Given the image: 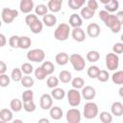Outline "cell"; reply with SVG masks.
I'll return each mask as SVG.
<instances>
[{"label": "cell", "instance_id": "obj_42", "mask_svg": "<svg viewBox=\"0 0 123 123\" xmlns=\"http://www.w3.org/2000/svg\"><path fill=\"white\" fill-rule=\"evenodd\" d=\"M20 69H21L22 73L25 74V75H30V74H32L34 72V67H33V65L30 62H24V63H22Z\"/></svg>", "mask_w": 123, "mask_h": 123}, {"label": "cell", "instance_id": "obj_39", "mask_svg": "<svg viewBox=\"0 0 123 123\" xmlns=\"http://www.w3.org/2000/svg\"><path fill=\"white\" fill-rule=\"evenodd\" d=\"M59 83H60V80L58 77H55V76H50L47 78L46 80V85L49 88H54V87H57L59 86Z\"/></svg>", "mask_w": 123, "mask_h": 123}, {"label": "cell", "instance_id": "obj_6", "mask_svg": "<svg viewBox=\"0 0 123 123\" xmlns=\"http://www.w3.org/2000/svg\"><path fill=\"white\" fill-rule=\"evenodd\" d=\"M18 16V11L15 9L4 8L1 12V19L6 24H11Z\"/></svg>", "mask_w": 123, "mask_h": 123}, {"label": "cell", "instance_id": "obj_31", "mask_svg": "<svg viewBox=\"0 0 123 123\" xmlns=\"http://www.w3.org/2000/svg\"><path fill=\"white\" fill-rule=\"evenodd\" d=\"M100 59V54L96 50H90L86 53V60L90 62H96Z\"/></svg>", "mask_w": 123, "mask_h": 123}, {"label": "cell", "instance_id": "obj_46", "mask_svg": "<svg viewBox=\"0 0 123 123\" xmlns=\"http://www.w3.org/2000/svg\"><path fill=\"white\" fill-rule=\"evenodd\" d=\"M18 43H19V37L18 36L13 35L9 38V44L12 48H13V49L18 48Z\"/></svg>", "mask_w": 123, "mask_h": 123}, {"label": "cell", "instance_id": "obj_54", "mask_svg": "<svg viewBox=\"0 0 123 123\" xmlns=\"http://www.w3.org/2000/svg\"><path fill=\"white\" fill-rule=\"evenodd\" d=\"M99 1H100V3H102V4H104V5H105V4L109 3L111 0H99Z\"/></svg>", "mask_w": 123, "mask_h": 123}, {"label": "cell", "instance_id": "obj_9", "mask_svg": "<svg viewBox=\"0 0 123 123\" xmlns=\"http://www.w3.org/2000/svg\"><path fill=\"white\" fill-rule=\"evenodd\" d=\"M66 121L68 123H79L82 119V114L78 109H70L66 111Z\"/></svg>", "mask_w": 123, "mask_h": 123}, {"label": "cell", "instance_id": "obj_18", "mask_svg": "<svg viewBox=\"0 0 123 123\" xmlns=\"http://www.w3.org/2000/svg\"><path fill=\"white\" fill-rule=\"evenodd\" d=\"M69 25L72 28H77L81 27L83 25V18L81 17L80 14L78 13H73L69 17Z\"/></svg>", "mask_w": 123, "mask_h": 123}, {"label": "cell", "instance_id": "obj_48", "mask_svg": "<svg viewBox=\"0 0 123 123\" xmlns=\"http://www.w3.org/2000/svg\"><path fill=\"white\" fill-rule=\"evenodd\" d=\"M112 51L115 54H122L123 53V43L122 42H117L112 46Z\"/></svg>", "mask_w": 123, "mask_h": 123}, {"label": "cell", "instance_id": "obj_47", "mask_svg": "<svg viewBox=\"0 0 123 123\" xmlns=\"http://www.w3.org/2000/svg\"><path fill=\"white\" fill-rule=\"evenodd\" d=\"M37 15L36 14V13H32V12H30V13H28L27 15H26V17H25V22H26V24L29 26L30 24H32L35 20H37Z\"/></svg>", "mask_w": 123, "mask_h": 123}, {"label": "cell", "instance_id": "obj_34", "mask_svg": "<svg viewBox=\"0 0 123 123\" xmlns=\"http://www.w3.org/2000/svg\"><path fill=\"white\" fill-rule=\"evenodd\" d=\"M71 86H73V88L76 89H80L85 86V80L81 77H75L73 79H71Z\"/></svg>", "mask_w": 123, "mask_h": 123}, {"label": "cell", "instance_id": "obj_10", "mask_svg": "<svg viewBox=\"0 0 123 123\" xmlns=\"http://www.w3.org/2000/svg\"><path fill=\"white\" fill-rule=\"evenodd\" d=\"M81 95L85 100H93L96 96V90L91 86H84L82 87Z\"/></svg>", "mask_w": 123, "mask_h": 123}, {"label": "cell", "instance_id": "obj_51", "mask_svg": "<svg viewBox=\"0 0 123 123\" xmlns=\"http://www.w3.org/2000/svg\"><path fill=\"white\" fill-rule=\"evenodd\" d=\"M7 43V37H5V35L0 34V48L4 47Z\"/></svg>", "mask_w": 123, "mask_h": 123}, {"label": "cell", "instance_id": "obj_13", "mask_svg": "<svg viewBox=\"0 0 123 123\" xmlns=\"http://www.w3.org/2000/svg\"><path fill=\"white\" fill-rule=\"evenodd\" d=\"M100 33H101V29H100V26L97 23H90V24L87 25L86 34L89 37H91V38L98 37L100 36Z\"/></svg>", "mask_w": 123, "mask_h": 123}, {"label": "cell", "instance_id": "obj_1", "mask_svg": "<svg viewBox=\"0 0 123 123\" xmlns=\"http://www.w3.org/2000/svg\"><path fill=\"white\" fill-rule=\"evenodd\" d=\"M104 23L107 27L111 29V31L113 34L119 33L122 27V22L115 16V14H112V13H110L107 16V18L104 20Z\"/></svg>", "mask_w": 123, "mask_h": 123}, {"label": "cell", "instance_id": "obj_19", "mask_svg": "<svg viewBox=\"0 0 123 123\" xmlns=\"http://www.w3.org/2000/svg\"><path fill=\"white\" fill-rule=\"evenodd\" d=\"M111 111L112 115L115 116H121L123 114V104L119 101L113 102L111 107Z\"/></svg>", "mask_w": 123, "mask_h": 123}, {"label": "cell", "instance_id": "obj_20", "mask_svg": "<svg viewBox=\"0 0 123 123\" xmlns=\"http://www.w3.org/2000/svg\"><path fill=\"white\" fill-rule=\"evenodd\" d=\"M65 90L63 88H61V87H54L52 88V91H51V96L53 99L55 100H62L64 97H65Z\"/></svg>", "mask_w": 123, "mask_h": 123}, {"label": "cell", "instance_id": "obj_32", "mask_svg": "<svg viewBox=\"0 0 123 123\" xmlns=\"http://www.w3.org/2000/svg\"><path fill=\"white\" fill-rule=\"evenodd\" d=\"M111 81L115 85H122L123 84V71L122 70L115 71L111 75Z\"/></svg>", "mask_w": 123, "mask_h": 123}, {"label": "cell", "instance_id": "obj_14", "mask_svg": "<svg viewBox=\"0 0 123 123\" xmlns=\"http://www.w3.org/2000/svg\"><path fill=\"white\" fill-rule=\"evenodd\" d=\"M35 8L33 0H20L19 3V10L23 13H30Z\"/></svg>", "mask_w": 123, "mask_h": 123}, {"label": "cell", "instance_id": "obj_4", "mask_svg": "<svg viewBox=\"0 0 123 123\" xmlns=\"http://www.w3.org/2000/svg\"><path fill=\"white\" fill-rule=\"evenodd\" d=\"M27 60L29 62H42L45 59V52L42 49L36 48L28 51L27 53Z\"/></svg>", "mask_w": 123, "mask_h": 123}, {"label": "cell", "instance_id": "obj_12", "mask_svg": "<svg viewBox=\"0 0 123 123\" xmlns=\"http://www.w3.org/2000/svg\"><path fill=\"white\" fill-rule=\"evenodd\" d=\"M70 32H71V37H72V38L75 41H77V42H83V41H85L86 35L85 31L81 27L73 28L72 31H70Z\"/></svg>", "mask_w": 123, "mask_h": 123}, {"label": "cell", "instance_id": "obj_37", "mask_svg": "<svg viewBox=\"0 0 123 123\" xmlns=\"http://www.w3.org/2000/svg\"><path fill=\"white\" fill-rule=\"evenodd\" d=\"M99 70H100V68L98 66H96V65H90L87 68V70H86V74H87V76L90 79H96L97 78V75L99 73Z\"/></svg>", "mask_w": 123, "mask_h": 123}, {"label": "cell", "instance_id": "obj_3", "mask_svg": "<svg viewBox=\"0 0 123 123\" xmlns=\"http://www.w3.org/2000/svg\"><path fill=\"white\" fill-rule=\"evenodd\" d=\"M99 110H98V106L96 103L94 102H87L85 107H84V111L83 114L86 119H93L98 115Z\"/></svg>", "mask_w": 123, "mask_h": 123}, {"label": "cell", "instance_id": "obj_25", "mask_svg": "<svg viewBox=\"0 0 123 123\" xmlns=\"http://www.w3.org/2000/svg\"><path fill=\"white\" fill-rule=\"evenodd\" d=\"M10 108L12 111L18 112L23 109V102L21 100H19L18 98H13V99H12V101L10 103Z\"/></svg>", "mask_w": 123, "mask_h": 123}, {"label": "cell", "instance_id": "obj_38", "mask_svg": "<svg viewBox=\"0 0 123 123\" xmlns=\"http://www.w3.org/2000/svg\"><path fill=\"white\" fill-rule=\"evenodd\" d=\"M23 109L27 112H33V111H36L37 106H36L34 100H29V101L23 102Z\"/></svg>", "mask_w": 123, "mask_h": 123}, {"label": "cell", "instance_id": "obj_41", "mask_svg": "<svg viewBox=\"0 0 123 123\" xmlns=\"http://www.w3.org/2000/svg\"><path fill=\"white\" fill-rule=\"evenodd\" d=\"M99 118L103 123H111L112 122V114L109 111H102L99 114Z\"/></svg>", "mask_w": 123, "mask_h": 123}, {"label": "cell", "instance_id": "obj_50", "mask_svg": "<svg viewBox=\"0 0 123 123\" xmlns=\"http://www.w3.org/2000/svg\"><path fill=\"white\" fill-rule=\"evenodd\" d=\"M7 71V64L5 62L0 61V74H4Z\"/></svg>", "mask_w": 123, "mask_h": 123}, {"label": "cell", "instance_id": "obj_40", "mask_svg": "<svg viewBox=\"0 0 123 123\" xmlns=\"http://www.w3.org/2000/svg\"><path fill=\"white\" fill-rule=\"evenodd\" d=\"M35 9V13L37 14V15H44V14H46L47 12H48V8H47V6L46 5H44V4H38L37 7H35L34 8Z\"/></svg>", "mask_w": 123, "mask_h": 123}, {"label": "cell", "instance_id": "obj_2", "mask_svg": "<svg viewBox=\"0 0 123 123\" xmlns=\"http://www.w3.org/2000/svg\"><path fill=\"white\" fill-rule=\"evenodd\" d=\"M70 27L66 23H61L54 32V37L59 41H64L68 38L70 34Z\"/></svg>", "mask_w": 123, "mask_h": 123}, {"label": "cell", "instance_id": "obj_28", "mask_svg": "<svg viewBox=\"0 0 123 123\" xmlns=\"http://www.w3.org/2000/svg\"><path fill=\"white\" fill-rule=\"evenodd\" d=\"M71 79H72V74L67 70H62L59 73V80L63 84H68L71 81Z\"/></svg>", "mask_w": 123, "mask_h": 123}, {"label": "cell", "instance_id": "obj_8", "mask_svg": "<svg viewBox=\"0 0 123 123\" xmlns=\"http://www.w3.org/2000/svg\"><path fill=\"white\" fill-rule=\"evenodd\" d=\"M106 66L109 70L111 71H113V70H116L119 66V57L117 54L111 52V53H109L106 55Z\"/></svg>", "mask_w": 123, "mask_h": 123}, {"label": "cell", "instance_id": "obj_57", "mask_svg": "<svg viewBox=\"0 0 123 123\" xmlns=\"http://www.w3.org/2000/svg\"><path fill=\"white\" fill-rule=\"evenodd\" d=\"M1 26H2V21L0 20V28H1Z\"/></svg>", "mask_w": 123, "mask_h": 123}, {"label": "cell", "instance_id": "obj_52", "mask_svg": "<svg viewBox=\"0 0 123 123\" xmlns=\"http://www.w3.org/2000/svg\"><path fill=\"white\" fill-rule=\"evenodd\" d=\"M115 16H116L121 22H123V12H118L117 14H115Z\"/></svg>", "mask_w": 123, "mask_h": 123}, {"label": "cell", "instance_id": "obj_36", "mask_svg": "<svg viewBox=\"0 0 123 123\" xmlns=\"http://www.w3.org/2000/svg\"><path fill=\"white\" fill-rule=\"evenodd\" d=\"M41 67L44 69V71L47 73V75H51V74H53L54 71H55V66H54V64H53L51 62H49V61H46V62L43 61V62H42V64H41Z\"/></svg>", "mask_w": 123, "mask_h": 123}, {"label": "cell", "instance_id": "obj_35", "mask_svg": "<svg viewBox=\"0 0 123 123\" xmlns=\"http://www.w3.org/2000/svg\"><path fill=\"white\" fill-rule=\"evenodd\" d=\"M23 75H22V71L20 68L15 67L12 69V73H11V79L14 82H20V80L22 79Z\"/></svg>", "mask_w": 123, "mask_h": 123}, {"label": "cell", "instance_id": "obj_11", "mask_svg": "<svg viewBox=\"0 0 123 123\" xmlns=\"http://www.w3.org/2000/svg\"><path fill=\"white\" fill-rule=\"evenodd\" d=\"M39 106L44 111L50 110V108L53 106V98L51 94H48V93L42 94L39 98Z\"/></svg>", "mask_w": 123, "mask_h": 123}, {"label": "cell", "instance_id": "obj_17", "mask_svg": "<svg viewBox=\"0 0 123 123\" xmlns=\"http://www.w3.org/2000/svg\"><path fill=\"white\" fill-rule=\"evenodd\" d=\"M42 23L46 27H53L57 23V17L53 13H46L42 16Z\"/></svg>", "mask_w": 123, "mask_h": 123}, {"label": "cell", "instance_id": "obj_44", "mask_svg": "<svg viewBox=\"0 0 123 123\" xmlns=\"http://www.w3.org/2000/svg\"><path fill=\"white\" fill-rule=\"evenodd\" d=\"M11 77H9L6 73L0 74V86L1 87H7L10 85Z\"/></svg>", "mask_w": 123, "mask_h": 123}, {"label": "cell", "instance_id": "obj_26", "mask_svg": "<svg viewBox=\"0 0 123 123\" xmlns=\"http://www.w3.org/2000/svg\"><path fill=\"white\" fill-rule=\"evenodd\" d=\"M104 6H105V10L111 13V12H114L118 11L119 2H118V0H111L109 3L105 4Z\"/></svg>", "mask_w": 123, "mask_h": 123}, {"label": "cell", "instance_id": "obj_22", "mask_svg": "<svg viewBox=\"0 0 123 123\" xmlns=\"http://www.w3.org/2000/svg\"><path fill=\"white\" fill-rule=\"evenodd\" d=\"M29 28L33 34H39V33H41V31L43 29V23H42V21H40L37 18L32 24L29 25Z\"/></svg>", "mask_w": 123, "mask_h": 123}, {"label": "cell", "instance_id": "obj_56", "mask_svg": "<svg viewBox=\"0 0 123 123\" xmlns=\"http://www.w3.org/2000/svg\"><path fill=\"white\" fill-rule=\"evenodd\" d=\"M13 122H14V123H15V122H22V120H18V119H15Z\"/></svg>", "mask_w": 123, "mask_h": 123}, {"label": "cell", "instance_id": "obj_43", "mask_svg": "<svg viewBox=\"0 0 123 123\" xmlns=\"http://www.w3.org/2000/svg\"><path fill=\"white\" fill-rule=\"evenodd\" d=\"M96 79L101 83H105L110 79V74L107 70H99V73Z\"/></svg>", "mask_w": 123, "mask_h": 123}, {"label": "cell", "instance_id": "obj_45", "mask_svg": "<svg viewBox=\"0 0 123 123\" xmlns=\"http://www.w3.org/2000/svg\"><path fill=\"white\" fill-rule=\"evenodd\" d=\"M22 101H29V100H34V91L30 88H27L25 91H23L22 93Z\"/></svg>", "mask_w": 123, "mask_h": 123}, {"label": "cell", "instance_id": "obj_29", "mask_svg": "<svg viewBox=\"0 0 123 123\" xmlns=\"http://www.w3.org/2000/svg\"><path fill=\"white\" fill-rule=\"evenodd\" d=\"M20 82H21L22 86H24V87H26V88H31V87L35 85V81H34V79H33L30 75H25V76H23L22 79L20 80Z\"/></svg>", "mask_w": 123, "mask_h": 123}, {"label": "cell", "instance_id": "obj_30", "mask_svg": "<svg viewBox=\"0 0 123 123\" xmlns=\"http://www.w3.org/2000/svg\"><path fill=\"white\" fill-rule=\"evenodd\" d=\"M86 1V0H68V3L67 4H68V7L70 9L77 11V10L81 9L85 5Z\"/></svg>", "mask_w": 123, "mask_h": 123}, {"label": "cell", "instance_id": "obj_21", "mask_svg": "<svg viewBox=\"0 0 123 123\" xmlns=\"http://www.w3.org/2000/svg\"><path fill=\"white\" fill-rule=\"evenodd\" d=\"M12 111L9 109H2L0 111V120L2 122H10L12 120Z\"/></svg>", "mask_w": 123, "mask_h": 123}, {"label": "cell", "instance_id": "obj_58", "mask_svg": "<svg viewBox=\"0 0 123 123\" xmlns=\"http://www.w3.org/2000/svg\"><path fill=\"white\" fill-rule=\"evenodd\" d=\"M42 1H46V0H42Z\"/></svg>", "mask_w": 123, "mask_h": 123}, {"label": "cell", "instance_id": "obj_24", "mask_svg": "<svg viewBox=\"0 0 123 123\" xmlns=\"http://www.w3.org/2000/svg\"><path fill=\"white\" fill-rule=\"evenodd\" d=\"M95 14V11H92L90 10L89 8H87L86 6V7H82L81 9V12H80V15L83 19L85 20H88L90 18H92Z\"/></svg>", "mask_w": 123, "mask_h": 123}, {"label": "cell", "instance_id": "obj_49", "mask_svg": "<svg viewBox=\"0 0 123 123\" xmlns=\"http://www.w3.org/2000/svg\"><path fill=\"white\" fill-rule=\"evenodd\" d=\"M86 7L89 8L92 11H96L98 9V2L96 0H87Z\"/></svg>", "mask_w": 123, "mask_h": 123}, {"label": "cell", "instance_id": "obj_27", "mask_svg": "<svg viewBox=\"0 0 123 123\" xmlns=\"http://www.w3.org/2000/svg\"><path fill=\"white\" fill-rule=\"evenodd\" d=\"M32 44V40L29 37L27 36H22L19 37V43H18V48L20 49H28Z\"/></svg>", "mask_w": 123, "mask_h": 123}, {"label": "cell", "instance_id": "obj_33", "mask_svg": "<svg viewBox=\"0 0 123 123\" xmlns=\"http://www.w3.org/2000/svg\"><path fill=\"white\" fill-rule=\"evenodd\" d=\"M34 74H35V77H36L38 81L45 80V79H46V77L48 76V75H47V73L44 71V69H43L41 66L37 67V68L34 70Z\"/></svg>", "mask_w": 123, "mask_h": 123}, {"label": "cell", "instance_id": "obj_15", "mask_svg": "<svg viewBox=\"0 0 123 123\" xmlns=\"http://www.w3.org/2000/svg\"><path fill=\"white\" fill-rule=\"evenodd\" d=\"M63 0H49L47 4V8L52 12H59L62 10Z\"/></svg>", "mask_w": 123, "mask_h": 123}, {"label": "cell", "instance_id": "obj_53", "mask_svg": "<svg viewBox=\"0 0 123 123\" xmlns=\"http://www.w3.org/2000/svg\"><path fill=\"white\" fill-rule=\"evenodd\" d=\"M38 122H39V123H41V122L49 123V120H48V119H46V118H41V119H39V120H38Z\"/></svg>", "mask_w": 123, "mask_h": 123}, {"label": "cell", "instance_id": "obj_16", "mask_svg": "<svg viewBox=\"0 0 123 123\" xmlns=\"http://www.w3.org/2000/svg\"><path fill=\"white\" fill-rule=\"evenodd\" d=\"M49 114H50V117L54 120H60L62 115H63V111L62 110L58 107V106H52L49 110Z\"/></svg>", "mask_w": 123, "mask_h": 123}, {"label": "cell", "instance_id": "obj_5", "mask_svg": "<svg viewBox=\"0 0 123 123\" xmlns=\"http://www.w3.org/2000/svg\"><path fill=\"white\" fill-rule=\"evenodd\" d=\"M67 96V102L71 107H78L81 104L82 95L81 92L76 88H71L66 93Z\"/></svg>", "mask_w": 123, "mask_h": 123}, {"label": "cell", "instance_id": "obj_23", "mask_svg": "<svg viewBox=\"0 0 123 123\" xmlns=\"http://www.w3.org/2000/svg\"><path fill=\"white\" fill-rule=\"evenodd\" d=\"M55 61L59 65H65L69 62V56L65 52H60L56 55Z\"/></svg>", "mask_w": 123, "mask_h": 123}, {"label": "cell", "instance_id": "obj_7", "mask_svg": "<svg viewBox=\"0 0 123 123\" xmlns=\"http://www.w3.org/2000/svg\"><path fill=\"white\" fill-rule=\"evenodd\" d=\"M69 62L72 64L74 70L76 71H82L86 67V62L83 56L80 54H72L69 56Z\"/></svg>", "mask_w": 123, "mask_h": 123}, {"label": "cell", "instance_id": "obj_55", "mask_svg": "<svg viewBox=\"0 0 123 123\" xmlns=\"http://www.w3.org/2000/svg\"><path fill=\"white\" fill-rule=\"evenodd\" d=\"M119 95H120V97L123 96V87H122V86H121L120 89H119Z\"/></svg>", "mask_w": 123, "mask_h": 123}]
</instances>
